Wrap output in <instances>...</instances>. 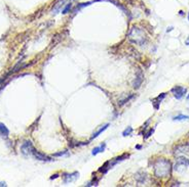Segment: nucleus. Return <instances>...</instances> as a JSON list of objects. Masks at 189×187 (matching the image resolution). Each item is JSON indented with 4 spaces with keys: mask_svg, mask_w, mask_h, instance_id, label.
<instances>
[{
    "mask_svg": "<svg viewBox=\"0 0 189 187\" xmlns=\"http://www.w3.org/2000/svg\"><path fill=\"white\" fill-rule=\"evenodd\" d=\"M153 171L154 175L158 178H165L169 177L172 171V165L169 160L165 158H157L153 163Z\"/></svg>",
    "mask_w": 189,
    "mask_h": 187,
    "instance_id": "obj_1",
    "label": "nucleus"
},
{
    "mask_svg": "<svg viewBox=\"0 0 189 187\" xmlns=\"http://www.w3.org/2000/svg\"><path fill=\"white\" fill-rule=\"evenodd\" d=\"M128 36L132 42L138 44V45H144L147 41V36L144 30H142L141 28L137 27V26H134V27L131 28Z\"/></svg>",
    "mask_w": 189,
    "mask_h": 187,
    "instance_id": "obj_2",
    "label": "nucleus"
},
{
    "mask_svg": "<svg viewBox=\"0 0 189 187\" xmlns=\"http://www.w3.org/2000/svg\"><path fill=\"white\" fill-rule=\"evenodd\" d=\"M188 166H189V160H187L185 157H179L177 158V161H176L175 170L180 173L182 171H184Z\"/></svg>",
    "mask_w": 189,
    "mask_h": 187,
    "instance_id": "obj_3",
    "label": "nucleus"
},
{
    "mask_svg": "<svg viewBox=\"0 0 189 187\" xmlns=\"http://www.w3.org/2000/svg\"><path fill=\"white\" fill-rule=\"evenodd\" d=\"M174 154L178 157H185L189 155V144H181L175 148Z\"/></svg>",
    "mask_w": 189,
    "mask_h": 187,
    "instance_id": "obj_4",
    "label": "nucleus"
},
{
    "mask_svg": "<svg viewBox=\"0 0 189 187\" xmlns=\"http://www.w3.org/2000/svg\"><path fill=\"white\" fill-rule=\"evenodd\" d=\"M21 150H22V154H24L25 155H29V154H33L35 147L33 146L31 141H25L22 144V146H21Z\"/></svg>",
    "mask_w": 189,
    "mask_h": 187,
    "instance_id": "obj_5",
    "label": "nucleus"
},
{
    "mask_svg": "<svg viewBox=\"0 0 189 187\" xmlns=\"http://www.w3.org/2000/svg\"><path fill=\"white\" fill-rule=\"evenodd\" d=\"M171 92L174 94L175 98H177V99H181V98L186 94L187 89H186V87H184V86H175L174 88H172Z\"/></svg>",
    "mask_w": 189,
    "mask_h": 187,
    "instance_id": "obj_6",
    "label": "nucleus"
},
{
    "mask_svg": "<svg viewBox=\"0 0 189 187\" xmlns=\"http://www.w3.org/2000/svg\"><path fill=\"white\" fill-rule=\"evenodd\" d=\"M79 173L78 172H74L71 174H64L63 175V181L65 184H68V183H72L78 178Z\"/></svg>",
    "mask_w": 189,
    "mask_h": 187,
    "instance_id": "obj_7",
    "label": "nucleus"
},
{
    "mask_svg": "<svg viewBox=\"0 0 189 187\" xmlns=\"http://www.w3.org/2000/svg\"><path fill=\"white\" fill-rule=\"evenodd\" d=\"M33 157H34L36 160H38V161H42V162H50L51 160V157H48L47 155H45L44 154H42V152H40V151H37V150H34V152H33Z\"/></svg>",
    "mask_w": 189,
    "mask_h": 187,
    "instance_id": "obj_8",
    "label": "nucleus"
},
{
    "mask_svg": "<svg viewBox=\"0 0 189 187\" xmlns=\"http://www.w3.org/2000/svg\"><path fill=\"white\" fill-rule=\"evenodd\" d=\"M165 95H167V93H161V94H159L158 96H157L156 98H154L153 100V104H154V108H155V110H158V105L160 104V102L162 101V99L165 97Z\"/></svg>",
    "mask_w": 189,
    "mask_h": 187,
    "instance_id": "obj_9",
    "label": "nucleus"
},
{
    "mask_svg": "<svg viewBox=\"0 0 189 187\" xmlns=\"http://www.w3.org/2000/svg\"><path fill=\"white\" fill-rule=\"evenodd\" d=\"M9 134V130L3 123H0V135L3 137H7Z\"/></svg>",
    "mask_w": 189,
    "mask_h": 187,
    "instance_id": "obj_10",
    "label": "nucleus"
},
{
    "mask_svg": "<svg viewBox=\"0 0 189 187\" xmlns=\"http://www.w3.org/2000/svg\"><path fill=\"white\" fill-rule=\"evenodd\" d=\"M106 148V143H102L100 145V146H98V147H95L94 149H93V151H92V154L93 155H96V154H100V152H103L105 150Z\"/></svg>",
    "mask_w": 189,
    "mask_h": 187,
    "instance_id": "obj_11",
    "label": "nucleus"
},
{
    "mask_svg": "<svg viewBox=\"0 0 189 187\" xmlns=\"http://www.w3.org/2000/svg\"><path fill=\"white\" fill-rule=\"evenodd\" d=\"M108 127H109V124H106V125H104V126H103V127H101V128H100L99 130H98V131L96 132V133H94V135H93V136H92V138H90V139L93 140V139L97 138V137L99 136V135H100L101 133H103V132H104L105 130L108 128Z\"/></svg>",
    "mask_w": 189,
    "mask_h": 187,
    "instance_id": "obj_12",
    "label": "nucleus"
},
{
    "mask_svg": "<svg viewBox=\"0 0 189 187\" xmlns=\"http://www.w3.org/2000/svg\"><path fill=\"white\" fill-rule=\"evenodd\" d=\"M142 81H143V75H142V73H139V76L137 77L136 81L134 83V88H139Z\"/></svg>",
    "mask_w": 189,
    "mask_h": 187,
    "instance_id": "obj_13",
    "label": "nucleus"
},
{
    "mask_svg": "<svg viewBox=\"0 0 189 187\" xmlns=\"http://www.w3.org/2000/svg\"><path fill=\"white\" fill-rule=\"evenodd\" d=\"M64 2H65V0H61L60 2H58V3L55 5V7H54V9H53V11H55V14H57V12H59V11H61L62 7L64 6Z\"/></svg>",
    "mask_w": 189,
    "mask_h": 187,
    "instance_id": "obj_14",
    "label": "nucleus"
},
{
    "mask_svg": "<svg viewBox=\"0 0 189 187\" xmlns=\"http://www.w3.org/2000/svg\"><path fill=\"white\" fill-rule=\"evenodd\" d=\"M189 117L188 116H184V115H179V116H176L173 118V121H185L188 120Z\"/></svg>",
    "mask_w": 189,
    "mask_h": 187,
    "instance_id": "obj_15",
    "label": "nucleus"
},
{
    "mask_svg": "<svg viewBox=\"0 0 189 187\" xmlns=\"http://www.w3.org/2000/svg\"><path fill=\"white\" fill-rule=\"evenodd\" d=\"M132 133H133V128H132V127H128V128L122 132V136L126 137V136H129V135H131Z\"/></svg>",
    "mask_w": 189,
    "mask_h": 187,
    "instance_id": "obj_16",
    "label": "nucleus"
},
{
    "mask_svg": "<svg viewBox=\"0 0 189 187\" xmlns=\"http://www.w3.org/2000/svg\"><path fill=\"white\" fill-rule=\"evenodd\" d=\"M71 7H72V5H71V3H68V4H67V6H66V7H65V8L63 9V11H62V12H63V14H68V11H69V10H70V9H71Z\"/></svg>",
    "mask_w": 189,
    "mask_h": 187,
    "instance_id": "obj_17",
    "label": "nucleus"
},
{
    "mask_svg": "<svg viewBox=\"0 0 189 187\" xmlns=\"http://www.w3.org/2000/svg\"><path fill=\"white\" fill-rule=\"evenodd\" d=\"M153 132H154V128H153V129L151 128V129H150L149 131L146 133V136H145V138H146V139H147V138H149V137L151 136L152 134H153Z\"/></svg>",
    "mask_w": 189,
    "mask_h": 187,
    "instance_id": "obj_18",
    "label": "nucleus"
},
{
    "mask_svg": "<svg viewBox=\"0 0 189 187\" xmlns=\"http://www.w3.org/2000/svg\"><path fill=\"white\" fill-rule=\"evenodd\" d=\"M67 154V151H61V152H57V154H54V157H62V155Z\"/></svg>",
    "mask_w": 189,
    "mask_h": 187,
    "instance_id": "obj_19",
    "label": "nucleus"
},
{
    "mask_svg": "<svg viewBox=\"0 0 189 187\" xmlns=\"http://www.w3.org/2000/svg\"><path fill=\"white\" fill-rule=\"evenodd\" d=\"M57 177H58V174H55V175H53V176H51V180H53V179H56Z\"/></svg>",
    "mask_w": 189,
    "mask_h": 187,
    "instance_id": "obj_20",
    "label": "nucleus"
},
{
    "mask_svg": "<svg viewBox=\"0 0 189 187\" xmlns=\"http://www.w3.org/2000/svg\"><path fill=\"white\" fill-rule=\"evenodd\" d=\"M185 44H186V45H187V46H189V37L187 38V40L185 41Z\"/></svg>",
    "mask_w": 189,
    "mask_h": 187,
    "instance_id": "obj_21",
    "label": "nucleus"
},
{
    "mask_svg": "<svg viewBox=\"0 0 189 187\" xmlns=\"http://www.w3.org/2000/svg\"><path fill=\"white\" fill-rule=\"evenodd\" d=\"M136 148L137 149H140V148H141V145H138V146H136Z\"/></svg>",
    "mask_w": 189,
    "mask_h": 187,
    "instance_id": "obj_22",
    "label": "nucleus"
},
{
    "mask_svg": "<svg viewBox=\"0 0 189 187\" xmlns=\"http://www.w3.org/2000/svg\"><path fill=\"white\" fill-rule=\"evenodd\" d=\"M187 99H188V100H189V94H188V95H187Z\"/></svg>",
    "mask_w": 189,
    "mask_h": 187,
    "instance_id": "obj_23",
    "label": "nucleus"
},
{
    "mask_svg": "<svg viewBox=\"0 0 189 187\" xmlns=\"http://www.w3.org/2000/svg\"><path fill=\"white\" fill-rule=\"evenodd\" d=\"M188 20H189V14H188Z\"/></svg>",
    "mask_w": 189,
    "mask_h": 187,
    "instance_id": "obj_24",
    "label": "nucleus"
}]
</instances>
